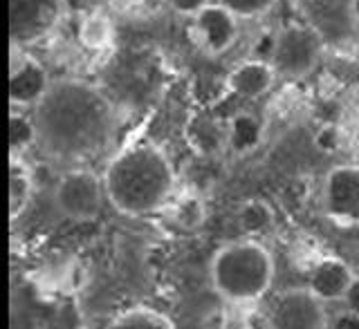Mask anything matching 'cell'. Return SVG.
I'll list each match as a JSON object with an SVG mask.
<instances>
[{
  "instance_id": "cell-23",
  "label": "cell",
  "mask_w": 359,
  "mask_h": 329,
  "mask_svg": "<svg viewBox=\"0 0 359 329\" xmlns=\"http://www.w3.org/2000/svg\"><path fill=\"white\" fill-rule=\"evenodd\" d=\"M314 144L323 153H337L341 146V134L334 126H323L317 134H314Z\"/></svg>"
},
{
  "instance_id": "cell-5",
  "label": "cell",
  "mask_w": 359,
  "mask_h": 329,
  "mask_svg": "<svg viewBox=\"0 0 359 329\" xmlns=\"http://www.w3.org/2000/svg\"><path fill=\"white\" fill-rule=\"evenodd\" d=\"M106 200L104 177L88 168H70L54 186V206L72 222L95 220Z\"/></svg>"
},
{
  "instance_id": "cell-7",
  "label": "cell",
  "mask_w": 359,
  "mask_h": 329,
  "mask_svg": "<svg viewBox=\"0 0 359 329\" xmlns=\"http://www.w3.org/2000/svg\"><path fill=\"white\" fill-rule=\"evenodd\" d=\"M65 0H9V43L11 48H29L59 27Z\"/></svg>"
},
{
  "instance_id": "cell-22",
  "label": "cell",
  "mask_w": 359,
  "mask_h": 329,
  "mask_svg": "<svg viewBox=\"0 0 359 329\" xmlns=\"http://www.w3.org/2000/svg\"><path fill=\"white\" fill-rule=\"evenodd\" d=\"M112 9L119 11L123 16H133V18H149L155 14L160 5H164L166 0H108Z\"/></svg>"
},
{
  "instance_id": "cell-13",
  "label": "cell",
  "mask_w": 359,
  "mask_h": 329,
  "mask_svg": "<svg viewBox=\"0 0 359 329\" xmlns=\"http://www.w3.org/2000/svg\"><path fill=\"white\" fill-rule=\"evenodd\" d=\"M184 137L198 155L213 157L227 146V126H220L209 115H194L187 121Z\"/></svg>"
},
{
  "instance_id": "cell-8",
  "label": "cell",
  "mask_w": 359,
  "mask_h": 329,
  "mask_svg": "<svg viewBox=\"0 0 359 329\" xmlns=\"http://www.w3.org/2000/svg\"><path fill=\"white\" fill-rule=\"evenodd\" d=\"M321 209L337 224L359 226V164H339L325 173Z\"/></svg>"
},
{
  "instance_id": "cell-27",
  "label": "cell",
  "mask_w": 359,
  "mask_h": 329,
  "mask_svg": "<svg viewBox=\"0 0 359 329\" xmlns=\"http://www.w3.org/2000/svg\"><path fill=\"white\" fill-rule=\"evenodd\" d=\"M341 304H344V309H348V312H353L355 316H359V276H355L353 285L348 287Z\"/></svg>"
},
{
  "instance_id": "cell-21",
  "label": "cell",
  "mask_w": 359,
  "mask_h": 329,
  "mask_svg": "<svg viewBox=\"0 0 359 329\" xmlns=\"http://www.w3.org/2000/svg\"><path fill=\"white\" fill-rule=\"evenodd\" d=\"M222 7H227L231 14H236L241 20H252L265 16L269 9L276 5V0H216Z\"/></svg>"
},
{
  "instance_id": "cell-14",
  "label": "cell",
  "mask_w": 359,
  "mask_h": 329,
  "mask_svg": "<svg viewBox=\"0 0 359 329\" xmlns=\"http://www.w3.org/2000/svg\"><path fill=\"white\" fill-rule=\"evenodd\" d=\"M236 224L247 237H254V240L267 235L276 224L272 204L263 197H250L241 202V206L236 209Z\"/></svg>"
},
{
  "instance_id": "cell-17",
  "label": "cell",
  "mask_w": 359,
  "mask_h": 329,
  "mask_svg": "<svg viewBox=\"0 0 359 329\" xmlns=\"http://www.w3.org/2000/svg\"><path fill=\"white\" fill-rule=\"evenodd\" d=\"M104 329H177L175 323L160 309L149 304H135L112 316Z\"/></svg>"
},
{
  "instance_id": "cell-16",
  "label": "cell",
  "mask_w": 359,
  "mask_h": 329,
  "mask_svg": "<svg viewBox=\"0 0 359 329\" xmlns=\"http://www.w3.org/2000/svg\"><path fill=\"white\" fill-rule=\"evenodd\" d=\"M34 195V175L20 157H9V220L16 222L27 211Z\"/></svg>"
},
{
  "instance_id": "cell-2",
  "label": "cell",
  "mask_w": 359,
  "mask_h": 329,
  "mask_svg": "<svg viewBox=\"0 0 359 329\" xmlns=\"http://www.w3.org/2000/svg\"><path fill=\"white\" fill-rule=\"evenodd\" d=\"M101 177L110 206L126 218L160 213L175 195L173 164L153 141H137L119 150Z\"/></svg>"
},
{
  "instance_id": "cell-18",
  "label": "cell",
  "mask_w": 359,
  "mask_h": 329,
  "mask_svg": "<svg viewBox=\"0 0 359 329\" xmlns=\"http://www.w3.org/2000/svg\"><path fill=\"white\" fill-rule=\"evenodd\" d=\"M39 144V128L32 115L18 108L9 110V157H22Z\"/></svg>"
},
{
  "instance_id": "cell-25",
  "label": "cell",
  "mask_w": 359,
  "mask_h": 329,
  "mask_svg": "<svg viewBox=\"0 0 359 329\" xmlns=\"http://www.w3.org/2000/svg\"><path fill=\"white\" fill-rule=\"evenodd\" d=\"M166 3H168V7L175 11V14L194 18L207 5H211V0H166Z\"/></svg>"
},
{
  "instance_id": "cell-12",
  "label": "cell",
  "mask_w": 359,
  "mask_h": 329,
  "mask_svg": "<svg viewBox=\"0 0 359 329\" xmlns=\"http://www.w3.org/2000/svg\"><path fill=\"white\" fill-rule=\"evenodd\" d=\"M276 70L272 67V63L267 61H258V59H250L243 61L233 67L227 76V88L229 92H233L236 97L254 101L265 97L269 90L276 83Z\"/></svg>"
},
{
  "instance_id": "cell-20",
  "label": "cell",
  "mask_w": 359,
  "mask_h": 329,
  "mask_svg": "<svg viewBox=\"0 0 359 329\" xmlns=\"http://www.w3.org/2000/svg\"><path fill=\"white\" fill-rule=\"evenodd\" d=\"M171 220L180 231L194 233L198 231L207 220V206L200 195L196 192H187V195L177 197L171 206Z\"/></svg>"
},
{
  "instance_id": "cell-4",
  "label": "cell",
  "mask_w": 359,
  "mask_h": 329,
  "mask_svg": "<svg viewBox=\"0 0 359 329\" xmlns=\"http://www.w3.org/2000/svg\"><path fill=\"white\" fill-rule=\"evenodd\" d=\"M325 45L317 27L308 22H290L276 31V45L269 63L278 76L306 78L323 61Z\"/></svg>"
},
{
  "instance_id": "cell-10",
  "label": "cell",
  "mask_w": 359,
  "mask_h": 329,
  "mask_svg": "<svg viewBox=\"0 0 359 329\" xmlns=\"http://www.w3.org/2000/svg\"><path fill=\"white\" fill-rule=\"evenodd\" d=\"M238 20L241 18L231 14L227 7H222L220 3H211L200 14L191 18L189 34L205 54L220 56L238 38L241 34Z\"/></svg>"
},
{
  "instance_id": "cell-9",
  "label": "cell",
  "mask_w": 359,
  "mask_h": 329,
  "mask_svg": "<svg viewBox=\"0 0 359 329\" xmlns=\"http://www.w3.org/2000/svg\"><path fill=\"white\" fill-rule=\"evenodd\" d=\"M52 81L41 61L29 54H22L20 48H11L9 59V106L18 110H34L43 97L50 92Z\"/></svg>"
},
{
  "instance_id": "cell-28",
  "label": "cell",
  "mask_w": 359,
  "mask_h": 329,
  "mask_svg": "<svg viewBox=\"0 0 359 329\" xmlns=\"http://www.w3.org/2000/svg\"><path fill=\"white\" fill-rule=\"evenodd\" d=\"M353 141H355V146L359 148V115H357V119L353 123Z\"/></svg>"
},
{
  "instance_id": "cell-24",
  "label": "cell",
  "mask_w": 359,
  "mask_h": 329,
  "mask_svg": "<svg viewBox=\"0 0 359 329\" xmlns=\"http://www.w3.org/2000/svg\"><path fill=\"white\" fill-rule=\"evenodd\" d=\"M274 45H276V31H263L252 45V54H254L252 59L269 63V59H272V54H274Z\"/></svg>"
},
{
  "instance_id": "cell-15",
  "label": "cell",
  "mask_w": 359,
  "mask_h": 329,
  "mask_svg": "<svg viewBox=\"0 0 359 329\" xmlns=\"http://www.w3.org/2000/svg\"><path fill=\"white\" fill-rule=\"evenodd\" d=\"M263 139V123L252 112H236L227 121V148L236 155L252 153Z\"/></svg>"
},
{
  "instance_id": "cell-6",
  "label": "cell",
  "mask_w": 359,
  "mask_h": 329,
  "mask_svg": "<svg viewBox=\"0 0 359 329\" xmlns=\"http://www.w3.org/2000/svg\"><path fill=\"white\" fill-rule=\"evenodd\" d=\"M328 304L308 287H287L269 300L265 329H328Z\"/></svg>"
},
{
  "instance_id": "cell-19",
  "label": "cell",
  "mask_w": 359,
  "mask_h": 329,
  "mask_svg": "<svg viewBox=\"0 0 359 329\" xmlns=\"http://www.w3.org/2000/svg\"><path fill=\"white\" fill-rule=\"evenodd\" d=\"M112 36H115V27H112V20L101 14V11H93L81 18V25H79V41L86 50L93 52H101L106 50L112 43Z\"/></svg>"
},
{
  "instance_id": "cell-29",
  "label": "cell",
  "mask_w": 359,
  "mask_h": 329,
  "mask_svg": "<svg viewBox=\"0 0 359 329\" xmlns=\"http://www.w3.org/2000/svg\"><path fill=\"white\" fill-rule=\"evenodd\" d=\"M351 14H353L355 22L359 25V0H353V3H351Z\"/></svg>"
},
{
  "instance_id": "cell-1",
  "label": "cell",
  "mask_w": 359,
  "mask_h": 329,
  "mask_svg": "<svg viewBox=\"0 0 359 329\" xmlns=\"http://www.w3.org/2000/svg\"><path fill=\"white\" fill-rule=\"evenodd\" d=\"M39 144L56 162H83L106 148L115 132V108L104 90L63 78L32 110Z\"/></svg>"
},
{
  "instance_id": "cell-3",
  "label": "cell",
  "mask_w": 359,
  "mask_h": 329,
  "mask_svg": "<svg viewBox=\"0 0 359 329\" xmlns=\"http://www.w3.org/2000/svg\"><path fill=\"white\" fill-rule=\"evenodd\" d=\"M274 276L276 262L272 251L254 237L220 246L209 265L213 291L231 307L258 304L272 289Z\"/></svg>"
},
{
  "instance_id": "cell-26",
  "label": "cell",
  "mask_w": 359,
  "mask_h": 329,
  "mask_svg": "<svg viewBox=\"0 0 359 329\" xmlns=\"http://www.w3.org/2000/svg\"><path fill=\"white\" fill-rule=\"evenodd\" d=\"M328 329H359V316H355L353 312H337L334 316H330V325Z\"/></svg>"
},
{
  "instance_id": "cell-11",
  "label": "cell",
  "mask_w": 359,
  "mask_h": 329,
  "mask_svg": "<svg viewBox=\"0 0 359 329\" xmlns=\"http://www.w3.org/2000/svg\"><path fill=\"white\" fill-rule=\"evenodd\" d=\"M355 274L348 262H344L341 258L334 255H325L317 260L310 271H308V289L323 300L325 304L330 302H341L348 287L353 285Z\"/></svg>"
}]
</instances>
